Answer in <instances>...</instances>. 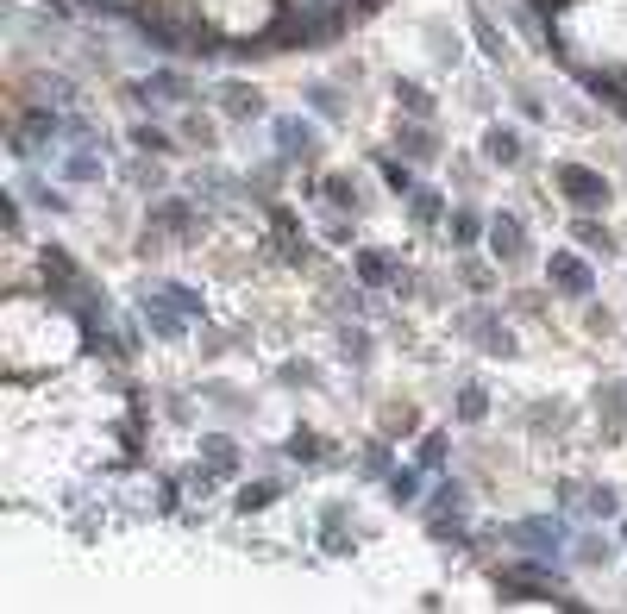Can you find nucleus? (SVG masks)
Returning <instances> with one entry per match:
<instances>
[{"mask_svg":"<svg viewBox=\"0 0 627 614\" xmlns=\"http://www.w3.org/2000/svg\"><path fill=\"white\" fill-rule=\"evenodd\" d=\"M345 26V7H339V0H327V7H308V13H283V19H276V32H270V44H276V51H308V44H320V38H333Z\"/></svg>","mask_w":627,"mask_h":614,"instance_id":"1","label":"nucleus"},{"mask_svg":"<svg viewBox=\"0 0 627 614\" xmlns=\"http://www.w3.org/2000/svg\"><path fill=\"white\" fill-rule=\"evenodd\" d=\"M502 539H508V546H521L527 558H552V564H559V552H565V521H546V514H540V521H515V527H502Z\"/></svg>","mask_w":627,"mask_h":614,"instance_id":"2","label":"nucleus"},{"mask_svg":"<svg viewBox=\"0 0 627 614\" xmlns=\"http://www.w3.org/2000/svg\"><path fill=\"white\" fill-rule=\"evenodd\" d=\"M559 188H565V201L577 207V214L609 207V182H602L596 170H584V163H559Z\"/></svg>","mask_w":627,"mask_h":614,"instance_id":"3","label":"nucleus"},{"mask_svg":"<svg viewBox=\"0 0 627 614\" xmlns=\"http://www.w3.org/2000/svg\"><path fill=\"white\" fill-rule=\"evenodd\" d=\"M496 589H502V596H515V602H552V596H559L540 564H521V571L508 564V571H496Z\"/></svg>","mask_w":627,"mask_h":614,"instance_id":"4","label":"nucleus"},{"mask_svg":"<svg viewBox=\"0 0 627 614\" xmlns=\"http://www.w3.org/2000/svg\"><path fill=\"white\" fill-rule=\"evenodd\" d=\"M546 276H552V289H565V295H590V289H596L590 264H584V257H571V251H552Z\"/></svg>","mask_w":627,"mask_h":614,"instance_id":"5","label":"nucleus"},{"mask_svg":"<svg viewBox=\"0 0 627 614\" xmlns=\"http://www.w3.org/2000/svg\"><path fill=\"white\" fill-rule=\"evenodd\" d=\"M490 251L502 257V264H521V257H527V226H521V214H496V220H490Z\"/></svg>","mask_w":627,"mask_h":614,"instance_id":"6","label":"nucleus"},{"mask_svg":"<svg viewBox=\"0 0 627 614\" xmlns=\"http://www.w3.org/2000/svg\"><path fill=\"white\" fill-rule=\"evenodd\" d=\"M57 132H63L57 113H51V107H32V113H26V126H19V138H13V157H32L44 138H57Z\"/></svg>","mask_w":627,"mask_h":614,"instance_id":"7","label":"nucleus"},{"mask_svg":"<svg viewBox=\"0 0 627 614\" xmlns=\"http://www.w3.org/2000/svg\"><path fill=\"white\" fill-rule=\"evenodd\" d=\"M132 94H138V101H170V107H182V101H189V76H176V69H157V76L132 82Z\"/></svg>","mask_w":627,"mask_h":614,"instance_id":"8","label":"nucleus"},{"mask_svg":"<svg viewBox=\"0 0 627 614\" xmlns=\"http://www.w3.org/2000/svg\"><path fill=\"white\" fill-rule=\"evenodd\" d=\"M276 145H283V157L295 163V157H308V151L320 145V132H314V120H295V113H283V120H276Z\"/></svg>","mask_w":627,"mask_h":614,"instance_id":"9","label":"nucleus"},{"mask_svg":"<svg viewBox=\"0 0 627 614\" xmlns=\"http://www.w3.org/2000/svg\"><path fill=\"white\" fill-rule=\"evenodd\" d=\"M483 157L502 163V170H515V163L527 157V145H521V132H515V126H490V132H483Z\"/></svg>","mask_w":627,"mask_h":614,"instance_id":"10","label":"nucleus"},{"mask_svg":"<svg viewBox=\"0 0 627 614\" xmlns=\"http://www.w3.org/2000/svg\"><path fill=\"white\" fill-rule=\"evenodd\" d=\"M464 326H471V333L483 339V351H490V358H508V351H515V333H508L496 314H471Z\"/></svg>","mask_w":627,"mask_h":614,"instance_id":"11","label":"nucleus"},{"mask_svg":"<svg viewBox=\"0 0 627 614\" xmlns=\"http://www.w3.org/2000/svg\"><path fill=\"white\" fill-rule=\"evenodd\" d=\"M220 107H226V120H258V113H264V101L245 82H226L220 88Z\"/></svg>","mask_w":627,"mask_h":614,"instance_id":"12","label":"nucleus"},{"mask_svg":"<svg viewBox=\"0 0 627 614\" xmlns=\"http://www.w3.org/2000/svg\"><path fill=\"white\" fill-rule=\"evenodd\" d=\"M358 282L364 289H389V282H402V276H396V264H389L383 251H358Z\"/></svg>","mask_w":627,"mask_h":614,"instance_id":"13","label":"nucleus"},{"mask_svg":"<svg viewBox=\"0 0 627 614\" xmlns=\"http://www.w3.org/2000/svg\"><path fill=\"white\" fill-rule=\"evenodd\" d=\"M396 145H402V151H408L414 163H433V157H439V145H433V132H427V120H414V126H402V132H396Z\"/></svg>","mask_w":627,"mask_h":614,"instance_id":"14","label":"nucleus"},{"mask_svg":"<svg viewBox=\"0 0 627 614\" xmlns=\"http://www.w3.org/2000/svg\"><path fill=\"white\" fill-rule=\"evenodd\" d=\"M320 546L327 552H352V539H345V502H327V514H320Z\"/></svg>","mask_w":627,"mask_h":614,"instance_id":"15","label":"nucleus"},{"mask_svg":"<svg viewBox=\"0 0 627 614\" xmlns=\"http://www.w3.org/2000/svg\"><path fill=\"white\" fill-rule=\"evenodd\" d=\"M189 226H195V207L182 201V195H176V201H164V207L151 214V232H189Z\"/></svg>","mask_w":627,"mask_h":614,"instance_id":"16","label":"nucleus"},{"mask_svg":"<svg viewBox=\"0 0 627 614\" xmlns=\"http://www.w3.org/2000/svg\"><path fill=\"white\" fill-rule=\"evenodd\" d=\"M408 214H414V226H439V220H446L439 188H414V195H408Z\"/></svg>","mask_w":627,"mask_h":614,"instance_id":"17","label":"nucleus"},{"mask_svg":"<svg viewBox=\"0 0 627 614\" xmlns=\"http://www.w3.org/2000/svg\"><path fill=\"white\" fill-rule=\"evenodd\" d=\"M232 470H239V445L232 439H207V477H232Z\"/></svg>","mask_w":627,"mask_h":614,"instance_id":"18","label":"nucleus"},{"mask_svg":"<svg viewBox=\"0 0 627 614\" xmlns=\"http://www.w3.org/2000/svg\"><path fill=\"white\" fill-rule=\"evenodd\" d=\"M289 458H295V464H320V458H327V439L308 433V427H295V433H289Z\"/></svg>","mask_w":627,"mask_h":614,"instance_id":"19","label":"nucleus"},{"mask_svg":"<svg viewBox=\"0 0 627 614\" xmlns=\"http://www.w3.org/2000/svg\"><path fill=\"white\" fill-rule=\"evenodd\" d=\"M389 502H396V508L421 502V470H389Z\"/></svg>","mask_w":627,"mask_h":614,"instance_id":"20","label":"nucleus"},{"mask_svg":"<svg viewBox=\"0 0 627 614\" xmlns=\"http://www.w3.org/2000/svg\"><path fill=\"white\" fill-rule=\"evenodd\" d=\"M396 101H402V113H414V120H433V94L421 82H396Z\"/></svg>","mask_w":627,"mask_h":614,"instance_id":"21","label":"nucleus"},{"mask_svg":"<svg viewBox=\"0 0 627 614\" xmlns=\"http://www.w3.org/2000/svg\"><path fill=\"white\" fill-rule=\"evenodd\" d=\"M446 226H452V239H458V245H477L483 232H490V226H483V214H471V207H458V214H446Z\"/></svg>","mask_w":627,"mask_h":614,"instance_id":"22","label":"nucleus"},{"mask_svg":"<svg viewBox=\"0 0 627 614\" xmlns=\"http://www.w3.org/2000/svg\"><path fill=\"white\" fill-rule=\"evenodd\" d=\"M339 358L345 364H370V333H364V326H345V333H339Z\"/></svg>","mask_w":627,"mask_h":614,"instance_id":"23","label":"nucleus"},{"mask_svg":"<svg viewBox=\"0 0 627 614\" xmlns=\"http://www.w3.org/2000/svg\"><path fill=\"white\" fill-rule=\"evenodd\" d=\"M471 32H477V44H483V57L502 63V32L490 26V13H483V7H471Z\"/></svg>","mask_w":627,"mask_h":614,"instance_id":"24","label":"nucleus"},{"mask_svg":"<svg viewBox=\"0 0 627 614\" xmlns=\"http://www.w3.org/2000/svg\"><path fill=\"white\" fill-rule=\"evenodd\" d=\"M490 414V395H483L477 383H464V395H458V420H483Z\"/></svg>","mask_w":627,"mask_h":614,"instance_id":"25","label":"nucleus"},{"mask_svg":"<svg viewBox=\"0 0 627 614\" xmlns=\"http://www.w3.org/2000/svg\"><path fill=\"white\" fill-rule=\"evenodd\" d=\"M320 195H327V201L339 207V214H345V207H358V188L345 182V176H327V182H320Z\"/></svg>","mask_w":627,"mask_h":614,"instance_id":"26","label":"nucleus"},{"mask_svg":"<svg viewBox=\"0 0 627 614\" xmlns=\"http://www.w3.org/2000/svg\"><path fill=\"white\" fill-rule=\"evenodd\" d=\"M584 508L602 514V521H615V514H621V502H615V489H609V483H596V489L584 495Z\"/></svg>","mask_w":627,"mask_h":614,"instance_id":"27","label":"nucleus"},{"mask_svg":"<svg viewBox=\"0 0 627 614\" xmlns=\"http://www.w3.org/2000/svg\"><path fill=\"white\" fill-rule=\"evenodd\" d=\"M383 182L396 188V195H414V188H421V182H414V170H408V163H396V157H383Z\"/></svg>","mask_w":627,"mask_h":614,"instance_id":"28","label":"nucleus"},{"mask_svg":"<svg viewBox=\"0 0 627 614\" xmlns=\"http://www.w3.org/2000/svg\"><path fill=\"white\" fill-rule=\"evenodd\" d=\"M69 182H101V157L95 151H76V157H69Z\"/></svg>","mask_w":627,"mask_h":614,"instance_id":"29","label":"nucleus"},{"mask_svg":"<svg viewBox=\"0 0 627 614\" xmlns=\"http://www.w3.org/2000/svg\"><path fill=\"white\" fill-rule=\"evenodd\" d=\"M270 502H276V483H245V489H239V508H245V514H251V508H270Z\"/></svg>","mask_w":627,"mask_h":614,"instance_id":"30","label":"nucleus"},{"mask_svg":"<svg viewBox=\"0 0 627 614\" xmlns=\"http://www.w3.org/2000/svg\"><path fill=\"white\" fill-rule=\"evenodd\" d=\"M433 495H439V502H433V514H464V483H439Z\"/></svg>","mask_w":627,"mask_h":614,"instance_id":"31","label":"nucleus"},{"mask_svg":"<svg viewBox=\"0 0 627 614\" xmlns=\"http://www.w3.org/2000/svg\"><path fill=\"white\" fill-rule=\"evenodd\" d=\"M446 464V433H427L421 439V470H439Z\"/></svg>","mask_w":627,"mask_h":614,"instance_id":"32","label":"nucleus"},{"mask_svg":"<svg viewBox=\"0 0 627 614\" xmlns=\"http://www.w3.org/2000/svg\"><path fill=\"white\" fill-rule=\"evenodd\" d=\"M132 145H138V151H157V157H164V151H170V132H157V126H138V132H132Z\"/></svg>","mask_w":627,"mask_h":614,"instance_id":"33","label":"nucleus"},{"mask_svg":"<svg viewBox=\"0 0 627 614\" xmlns=\"http://www.w3.org/2000/svg\"><path fill=\"white\" fill-rule=\"evenodd\" d=\"M26 195H32L38 207H51V214H63V207H69V201H63V195H51V188H44L38 176H26Z\"/></svg>","mask_w":627,"mask_h":614,"instance_id":"34","label":"nucleus"},{"mask_svg":"<svg viewBox=\"0 0 627 614\" xmlns=\"http://www.w3.org/2000/svg\"><path fill=\"white\" fill-rule=\"evenodd\" d=\"M577 245H590V251H609L615 239H609V232H602V226H590V220H577Z\"/></svg>","mask_w":627,"mask_h":614,"instance_id":"35","label":"nucleus"},{"mask_svg":"<svg viewBox=\"0 0 627 614\" xmlns=\"http://www.w3.org/2000/svg\"><path fill=\"white\" fill-rule=\"evenodd\" d=\"M314 94V113H320V120H333V113H339V94L327 88V82H320V88H308Z\"/></svg>","mask_w":627,"mask_h":614,"instance_id":"36","label":"nucleus"},{"mask_svg":"<svg viewBox=\"0 0 627 614\" xmlns=\"http://www.w3.org/2000/svg\"><path fill=\"white\" fill-rule=\"evenodd\" d=\"M364 470H370V477H389V452H383V445H370V452H364Z\"/></svg>","mask_w":627,"mask_h":614,"instance_id":"37","label":"nucleus"},{"mask_svg":"<svg viewBox=\"0 0 627 614\" xmlns=\"http://www.w3.org/2000/svg\"><path fill=\"white\" fill-rule=\"evenodd\" d=\"M577 558H584V564H602V558H609V546H602V539H577Z\"/></svg>","mask_w":627,"mask_h":614,"instance_id":"38","label":"nucleus"},{"mask_svg":"<svg viewBox=\"0 0 627 614\" xmlns=\"http://www.w3.org/2000/svg\"><path fill=\"white\" fill-rule=\"evenodd\" d=\"M276 376H283V383H314V364H283Z\"/></svg>","mask_w":627,"mask_h":614,"instance_id":"39","label":"nucleus"},{"mask_svg":"<svg viewBox=\"0 0 627 614\" xmlns=\"http://www.w3.org/2000/svg\"><path fill=\"white\" fill-rule=\"evenodd\" d=\"M621 546H627V527H621Z\"/></svg>","mask_w":627,"mask_h":614,"instance_id":"40","label":"nucleus"}]
</instances>
